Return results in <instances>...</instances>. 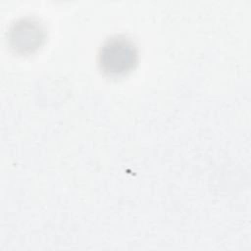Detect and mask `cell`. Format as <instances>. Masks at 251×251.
<instances>
[{
	"label": "cell",
	"instance_id": "obj_2",
	"mask_svg": "<svg viewBox=\"0 0 251 251\" xmlns=\"http://www.w3.org/2000/svg\"><path fill=\"white\" fill-rule=\"evenodd\" d=\"M45 38L44 28L39 22L30 18L17 21L9 29L10 47L19 54H29L37 50Z\"/></svg>",
	"mask_w": 251,
	"mask_h": 251
},
{
	"label": "cell",
	"instance_id": "obj_1",
	"mask_svg": "<svg viewBox=\"0 0 251 251\" xmlns=\"http://www.w3.org/2000/svg\"><path fill=\"white\" fill-rule=\"evenodd\" d=\"M138 61L135 43L126 35H114L106 39L98 53V65L102 73L120 77L130 73Z\"/></svg>",
	"mask_w": 251,
	"mask_h": 251
}]
</instances>
